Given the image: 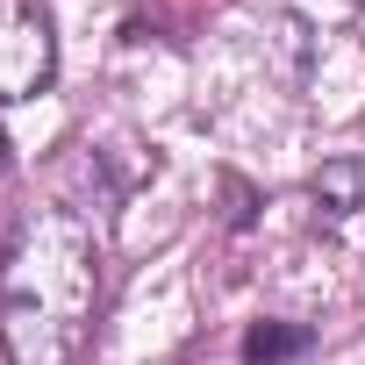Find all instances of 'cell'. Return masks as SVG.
Wrapping results in <instances>:
<instances>
[{
  "mask_svg": "<svg viewBox=\"0 0 365 365\" xmlns=\"http://www.w3.org/2000/svg\"><path fill=\"white\" fill-rule=\"evenodd\" d=\"M101 315V244L72 208H29L0 258V351L8 365H72Z\"/></svg>",
  "mask_w": 365,
  "mask_h": 365,
  "instance_id": "cell-1",
  "label": "cell"
},
{
  "mask_svg": "<svg viewBox=\"0 0 365 365\" xmlns=\"http://www.w3.org/2000/svg\"><path fill=\"white\" fill-rule=\"evenodd\" d=\"M58 72V29L36 0H0V101H29Z\"/></svg>",
  "mask_w": 365,
  "mask_h": 365,
  "instance_id": "cell-2",
  "label": "cell"
},
{
  "mask_svg": "<svg viewBox=\"0 0 365 365\" xmlns=\"http://www.w3.org/2000/svg\"><path fill=\"white\" fill-rule=\"evenodd\" d=\"M301 351H308L301 322H251V336H244V365H294Z\"/></svg>",
  "mask_w": 365,
  "mask_h": 365,
  "instance_id": "cell-3",
  "label": "cell"
},
{
  "mask_svg": "<svg viewBox=\"0 0 365 365\" xmlns=\"http://www.w3.org/2000/svg\"><path fill=\"white\" fill-rule=\"evenodd\" d=\"M0 165H8V150H0Z\"/></svg>",
  "mask_w": 365,
  "mask_h": 365,
  "instance_id": "cell-4",
  "label": "cell"
}]
</instances>
